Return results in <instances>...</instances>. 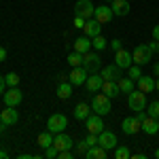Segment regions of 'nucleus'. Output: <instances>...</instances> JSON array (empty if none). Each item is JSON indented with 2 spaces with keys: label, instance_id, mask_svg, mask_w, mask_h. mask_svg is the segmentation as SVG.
Listing matches in <instances>:
<instances>
[{
  "label": "nucleus",
  "instance_id": "nucleus-1",
  "mask_svg": "<svg viewBox=\"0 0 159 159\" xmlns=\"http://www.w3.org/2000/svg\"><path fill=\"white\" fill-rule=\"evenodd\" d=\"M91 110L96 112V115H108L110 110H112V106H110V98L106 96V93H96L93 96V100H91Z\"/></svg>",
  "mask_w": 159,
  "mask_h": 159
},
{
  "label": "nucleus",
  "instance_id": "nucleus-2",
  "mask_svg": "<svg viewBox=\"0 0 159 159\" xmlns=\"http://www.w3.org/2000/svg\"><path fill=\"white\" fill-rule=\"evenodd\" d=\"M83 66H85V70L89 74L93 72H100L102 70V57H100V51H87V53H83Z\"/></svg>",
  "mask_w": 159,
  "mask_h": 159
},
{
  "label": "nucleus",
  "instance_id": "nucleus-3",
  "mask_svg": "<svg viewBox=\"0 0 159 159\" xmlns=\"http://www.w3.org/2000/svg\"><path fill=\"white\" fill-rule=\"evenodd\" d=\"M127 104H129V108L134 110V112H138V110H147L148 102H147V93L144 91H129L127 93Z\"/></svg>",
  "mask_w": 159,
  "mask_h": 159
},
{
  "label": "nucleus",
  "instance_id": "nucleus-4",
  "mask_svg": "<svg viewBox=\"0 0 159 159\" xmlns=\"http://www.w3.org/2000/svg\"><path fill=\"white\" fill-rule=\"evenodd\" d=\"M66 127H68V117L61 115V112H55V115H51L49 119H47V129L53 132V134L66 132Z\"/></svg>",
  "mask_w": 159,
  "mask_h": 159
},
{
  "label": "nucleus",
  "instance_id": "nucleus-5",
  "mask_svg": "<svg viewBox=\"0 0 159 159\" xmlns=\"http://www.w3.org/2000/svg\"><path fill=\"white\" fill-rule=\"evenodd\" d=\"M132 57H134V64H138V66H147V64H151L153 51H151L148 45H138V47L132 51Z\"/></svg>",
  "mask_w": 159,
  "mask_h": 159
},
{
  "label": "nucleus",
  "instance_id": "nucleus-6",
  "mask_svg": "<svg viewBox=\"0 0 159 159\" xmlns=\"http://www.w3.org/2000/svg\"><path fill=\"white\" fill-rule=\"evenodd\" d=\"M2 96H4V106H15V108H17V106L24 102V91H21L19 87H9Z\"/></svg>",
  "mask_w": 159,
  "mask_h": 159
},
{
  "label": "nucleus",
  "instance_id": "nucleus-7",
  "mask_svg": "<svg viewBox=\"0 0 159 159\" xmlns=\"http://www.w3.org/2000/svg\"><path fill=\"white\" fill-rule=\"evenodd\" d=\"M93 13H96V4H93L91 0H79V2L74 4V15H79V17H83V19H91Z\"/></svg>",
  "mask_w": 159,
  "mask_h": 159
},
{
  "label": "nucleus",
  "instance_id": "nucleus-8",
  "mask_svg": "<svg viewBox=\"0 0 159 159\" xmlns=\"http://www.w3.org/2000/svg\"><path fill=\"white\" fill-rule=\"evenodd\" d=\"M53 147L57 151H72L74 148V138L68 136L66 132H60V134L53 136Z\"/></svg>",
  "mask_w": 159,
  "mask_h": 159
},
{
  "label": "nucleus",
  "instance_id": "nucleus-9",
  "mask_svg": "<svg viewBox=\"0 0 159 159\" xmlns=\"http://www.w3.org/2000/svg\"><path fill=\"white\" fill-rule=\"evenodd\" d=\"M98 144H100V147H104L106 151H115V147L119 144V142H117V134L110 132V129L100 132V134H98Z\"/></svg>",
  "mask_w": 159,
  "mask_h": 159
},
{
  "label": "nucleus",
  "instance_id": "nucleus-10",
  "mask_svg": "<svg viewBox=\"0 0 159 159\" xmlns=\"http://www.w3.org/2000/svg\"><path fill=\"white\" fill-rule=\"evenodd\" d=\"M85 125H87V132L89 134H100V132L106 129L104 127V121H102V115H96V112H91L85 119Z\"/></svg>",
  "mask_w": 159,
  "mask_h": 159
},
{
  "label": "nucleus",
  "instance_id": "nucleus-11",
  "mask_svg": "<svg viewBox=\"0 0 159 159\" xmlns=\"http://www.w3.org/2000/svg\"><path fill=\"white\" fill-rule=\"evenodd\" d=\"M121 129H123V134L134 136L138 132H142V123L138 121V117H125L121 123Z\"/></svg>",
  "mask_w": 159,
  "mask_h": 159
},
{
  "label": "nucleus",
  "instance_id": "nucleus-12",
  "mask_svg": "<svg viewBox=\"0 0 159 159\" xmlns=\"http://www.w3.org/2000/svg\"><path fill=\"white\" fill-rule=\"evenodd\" d=\"M87 76H89V72L85 70V66H72V72L68 74V81H70L74 87L76 85H85Z\"/></svg>",
  "mask_w": 159,
  "mask_h": 159
},
{
  "label": "nucleus",
  "instance_id": "nucleus-13",
  "mask_svg": "<svg viewBox=\"0 0 159 159\" xmlns=\"http://www.w3.org/2000/svg\"><path fill=\"white\" fill-rule=\"evenodd\" d=\"M115 64L119 66V68H123V70H127L132 64H134V57H132V51L127 49H119L115 51Z\"/></svg>",
  "mask_w": 159,
  "mask_h": 159
},
{
  "label": "nucleus",
  "instance_id": "nucleus-14",
  "mask_svg": "<svg viewBox=\"0 0 159 159\" xmlns=\"http://www.w3.org/2000/svg\"><path fill=\"white\" fill-rule=\"evenodd\" d=\"M93 17L98 19L100 24H110V19L115 17V13H112V9L108 7V2H104V4H100V7H96V13H93Z\"/></svg>",
  "mask_w": 159,
  "mask_h": 159
},
{
  "label": "nucleus",
  "instance_id": "nucleus-15",
  "mask_svg": "<svg viewBox=\"0 0 159 159\" xmlns=\"http://www.w3.org/2000/svg\"><path fill=\"white\" fill-rule=\"evenodd\" d=\"M123 68H119L117 64H110V66H104L102 70H100V74H102V79L104 81H119L123 76Z\"/></svg>",
  "mask_w": 159,
  "mask_h": 159
},
{
  "label": "nucleus",
  "instance_id": "nucleus-16",
  "mask_svg": "<svg viewBox=\"0 0 159 159\" xmlns=\"http://www.w3.org/2000/svg\"><path fill=\"white\" fill-rule=\"evenodd\" d=\"M19 121V112L15 106H7V108L0 112V123H4V125H15V123Z\"/></svg>",
  "mask_w": 159,
  "mask_h": 159
},
{
  "label": "nucleus",
  "instance_id": "nucleus-17",
  "mask_svg": "<svg viewBox=\"0 0 159 159\" xmlns=\"http://www.w3.org/2000/svg\"><path fill=\"white\" fill-rule=\"evenodd\" d=\"M142 132H144L147 136H155V134H159V121L155 119V117L147 115V117L142 119Z\"/></svg>",
  "mask_w": 159,
  "mask_h": 159
},
{
  "label": "nucleus",
  "instance_id": "nucleus-18",
  "mask_svg": "<svg viewBox=\"0 0 159 159\" xmlns=\"http://www.w3.org/2000/svg\"><path fill=\"white\" fill-rule=\"evenodd\" d=\"M83 32H85V36H89V38L98 36V34H102V24H100L96 17H91V19H87V21H85Z\"/></svg>",
  "mask_w": 159,
  "mask_h": 159
},
{
  "label": "nucleus",
  "instance_id": "nucleus-19",
  "mask_svg": "<svg viewBox=\"0 0 159 159\" xmlns=\"http://www.w3.org/2000/svg\"><path fill=\"white\" fill-rule=\"evenodd\" d=\"M102 83H104L102 74H100V72H93V74H89V76H87L85 87H87V91H100V89H102Z\"/></svg>",
  "mask_w": 159,
  "mask_h": 159
},
{
  "label": "nucleus",
  "instance_id": "nucleus-20",
  "mask_svg": "<svg viewBox=\"0 0 159 159\" xmlns=\"http://www.w3.org/2000/svg\"><path fill=\"white\" fill-rule=\"evenodd\" d=\"M110 9H112V13L117 17H125L129 13V2L127 0H112L110 2Z\"/></svg>",
  "mask_w": 159,
  "mask_h": 159
},
{
  "label": "nucleus",
  "instance_id": "nucleus-21",
  "mask_svg": "<svg viewBox=\"0 0 159 159\" xmlns=\"http://www.w3.org/2000/svg\"><path fill=\"white\" fill-rule=\"evenodd\" d=\"M100 91H102V93H106V96H108L110 100H112V98H117V96L121 93V89H119V83H117V81H104V83H102V89H100Z\"/></svg>",
  "mask_w": 159,
  "mask_h": 159
},
{
  "label": "nucleus",
  "instance_id": "nucleus-22",
  "mask_svg": "<svg viewBox=\"0 0 159 159\" xmlns=\"http://www.w3.org/2000/svg\"><path fill=\"white\" fill-rule=\"evenodd\" d=\"M106 155H108V151L104 147H100V144H93V147L87 148V153L83 155L85 159H106Z\"/></svg>",
  "mask_w": 159,
  "mask_h": 159
},
{
  "label": "nucleus",
  "instance_id": "nucleus-23",
  "mask_svg": "<svg viewBox=\"0 0 159 159\" xmlns=\"http://www.w3.org/2000/svg\"><path fill=\"white\" fill-rule=\"evenodd\" d=\"M138 89L140 91H144V93H151V91H155V79L153 76H147V74H142L138 81Z\"/></svg>",
  "mask_w": 159,
  "mask_h": 159
},
{
  "label": "nucleus",
  "instance_id": "nucleus-24",
  "mask_svg": "<svg viewBox=\"0 0 159 159\" xmlns=\"http://www.w3.org/2000/svg\"><path fill=\"white\" fill-rule=\"evenodd\" d=\"M91 112H93V110H91V106H89V104H85V102H81V104H76V106H74V119L85 121Z\"/></svg>",
  "mask_w": 159,
  "mask_h": 159
},
{
  "label": "nucleus",
  "instance_id": "nucleus-25",
  "mask_svg": "<svg viewBox=\"0 0 159 159\" xmlns=\"http://www.w3.org/2000/svg\"><path fill=\"white\" fill-rule=\"evenodd\" d=\"M72 91H74V85L70 83V81H61L60 85H57V98L68 100L70 96H72Z\"/></svg>",
  "mask_w": 159,
  "mask_h": 159
},
{
  "label": "nucleus",
  "instance_id": "nucleus-26",
  "mask_svg": "<svg viewBox=\"0 0 159 159\" xmlns=\"http://www.w3.org/2000/svg\"><path fill=\"white\" fill-rule=\"evenodd\" d=\"M74 51H79V53H87V51H91V38H89V36L74 38Z\"/></svg>",
  "mask_w": 159,
  "mask_h": 159
},
{
  "label": "nucleus",
  "instance_id": "nucleus-27",
  "mask_svg": "<svg viewBox=\"0 0 159 159\" xmlns=\"http://www.w3.org/2000/svg\"><path fill=\"white\" fill-rule=\"evenodd\" d=\"M53 136H55V134H53V132H49V129H47V132H40V134H38L36 144L45 151L47 147H51V144H53Z\"/></svg>",
  "mask_w": 159,
  "mask_h": 159
},
{
  "label": "nucleus",
  "instance_id": "nucleus-28",
  "mask_svg": "<svg viewBox=\"0 0 159 159\" xmlns=\"http://www.w3.org/2000/svg\"><path fill=\"white\" fill-rule=\"evenodd\" d=\"M117 83H119V89H121V91L129 93V91H134V83H136V81H132L129 76H121Z\"/></svg>",
  "mask_w": 159,
  "mask_h": 159
},
{
  "label": "nucleus",
  "instance_id": "nucleus-29",
  "mask_svg": "<svg viewBox=\"0 0 159 159\" xmlns=\"http://www.w3.org/2000/svg\"><path fill=\"white\" fill-rule=\"evenodd\" d=\"M91 47H93L96 51H104L106 47H108V43H106V38L102 36V34H98V36L91 38Z\"/></svg>",
  "mask_w": 159,
  "mask_h": 159
},
{
  "label": "nucleus",
  "instance_id": "nucleus-30",
  "mask_svg": "<svg viewBox=\"0 0 159 159\" xmlns=\"http://www.w3.org/2000/svg\"><path fill=\"white\" fill-rule=\"evenodd\" d=\"M129 157H132V153H129V148L125 144H117L115 147V159H129Z\"/></svg>",
  "mask_w": 159,
  "mask_h": 159
},
{
  "label": "nucleus",
  "instance_id": "nucleus-31",
  "mask_svg": "<svg viewBox=\"0 0 159 159\" xmlns=\"http://www.w3.org/2000/svg\"><path fill=\"white\" fill-rule=\"evenodd\" d=\"M68 64H70V66H83V53L72 51V53L68 55Z\"/></svg>",
  "mask_w": 159,
  "mask_h": 159
},
{
  "label": "nucleus",
  "instance_id": "nucleus-32",
  "mask_svg": "<svg viewBox=\"0 0 159 159\" xmlns=\"http://www.w3.org/2000/svg\"><path fill=\"white\" fill-rule=\"evenodd\" d=\"M127 76H129L132 81H138V79L142 76V70H140V66H138V64H132V66L127 68Z\"/></svg>",
  "mask_w": 159,
  "mask_h": 159
},
{
  "label": "nucleus",
  "instance_id": "nucleus-33",
  "mask_svg": "<svg viewBox=\"0 0 159 159\" xmlns=\"http://www.w3.org/2000/svg\"><path fill=\"white\" fill-rule=\"evenodd\" d=\"M4 81H7V87H17L19 85V74L17 72H9L4 76Z\"/></svg>",
  "mask_w": 159,
  "mask_h": 159
},
{
  "label": "nucleus",
  "instance_id": "nucleus-34",
  "mask_svg": "<svg viewBox=\"0 0 159 159\" xmlns=\"http://www.w3.org/2000/svg\"><path fill=\"white\" fill-rule=\"evenodd\" d=\"M147 112L159 121V100H155V102H151V104H148V106H147Z\"/></svg>",
  "mask_w": 159,
  "mask_h": 159
},
{
  "label": "nucleus",
  "instance_id": "nucleus-35",
  "mask_svg": "<svg viewBox=\"0 0 159 159\" xmlns=\"http://www.w3.org/2000/svg\"><path fill=\"white\" fill-rule=\"evenodd\" d=\"M87 142L85 140H81V142H76V144H74V153H76V155H85L87 153Z\"/></svg>",
  "mask_w": 159,
  "mask_h": 159
},
{
  "label": "nucleus",
  "instance_id": "nucleus-36",
  "mask_svg": "<svg viewBox=\"0 0 159 159\" xmlns=\"http://www.w3.org/2000/svg\"><path fill=\"white\" fill-rule=\"evenodd\" d=\"M57 155H60V151H57V148L53 147V144H51V147H47V148H45V157H47V159H55V157H57Z\"/></svg>",
  "mask_w": 159,
  "mask_h": 159
},
{
  "label": "nucleus",
  "instance_id": "nucleus-37",
  "mask_svg": "<svg viewBox=\"0 0 159 159\" xmlns=\"http://www.w3.org/2000/svg\"><path fill=\"white\" fill-rule=\"evenodd\" d=\"M85 142H87V147H93V144H98V134H89V132H87Z\"/></svg>",
  "mask_w": 159,
  "mask_h": 159
},
{
  "label": "nucleus",
  "instance_id": "nucleus-38",
  "mask_svg": "<svg viewBox=\"0 0 159 159\" xmlns=\"http://www.w3.org/2000/svg\"><path fill=\"white\" fill-rule=\"evenodd\" d=\"M110 49H112V51H119V49H123L121 38H112V40H110Z\"/></svg>",
  "mask_w": 159,
  "mask_h": 159
},
{
  "label": "nucleus",
  "instance_id": "nucleus-39",
  "mask_svg": "<svg viewBox=\"0 0 159 159\" xmlns=\"http://www.w3.org/2000/svg\"><path fill=\"white\" fill-rule=\"evenodd\" d=\"M85 21H87V19H83V17H79V15H74V28L83 30V28H85Z\"/></svg>",
  "mask_w": 159,
  "mask_h": 159
},
{
  "label": "nucleus",
  "instance_id": "nucleus-40",
  "mask_svg": "<svg viewBox=\"0 0 159 159\" xmlns=\"http://www.w3.org/2000/svg\"><path fill=\"white\" fill-rule=\"evenodd\" d=\"M148 47H151V51H153V53H157V51H159V40H155V38H153V40L148 43Z\"/></svg>",
  "mask_w": 159,
  "mask_h": 159
},
{
  "label": "nucleus",
  "instance_id": "nucleus-41",
  "mask_svg": "<svg viewBox=\"0 0 159 159\" xmlns=\"http://www.w3.org/2000/svg\"><path fill=\"white\" fill-rule=\"evenodd\" d=\"M4 91H7V81H4V76L0 74V96H2Z\"/></svg>",
  "mask_w": 159,
  "mask_h": 159
},
{
  "label": "nucleus",
  "instance_id": "nucleus-42",
  "mask_svg": "<svg viewBox=\"0 0 159 159\" xmlns=\"http://www.w3.org/2000/svg\"><path fill=\"white\" fill-rule=\"evenodd\" d=\"M7 60V47H0V61Z\"/></svg>",
  "mask_w": 159,
  "mask_h": 159
},
{
  "label": "nucleus",
  "instance_id": "nucleus-43",
  "mask_svg": "<svg viewBox=\"0 0 159 159\" xmlns=\"http://www.w3.org/2000/svg\"><path fill=\"white\" fill-rule=\"evenodd\" d=\"M153 38H155V40H159V24L153 28Z\"/></svg>",
  "mask_w": 159,
  "mask_h": 159
},
{
  "label": "nucleus",
  "instance_id": "nucleus-44",
  "mask_svg": "<svg viewBox=\"0 0 159 159\" xmlns=\"http://www.w3.org/2000/svg\"><path fill=\"white\" fill-rule=\"evenodd\" d=\"M129 159H147V155H144V153H138V155H132Z\"/></svg>",
  "mask_w": 159,
  "mask_h": 159
},
{
  "label": "nucleus",
  "instance_id": "nucleus-45",
  "mask_svg": "<svg viewBox=\"0 0 159 159\" xmlns=\"http://www.w3.org/2000/svg\"><path fill=\"white\" fill-rule=\"evenodd\" d=\"M153 72L159 76V61H155V64H153Z\"/></svg>",
  "mask_w": 159,
  "mask_h": 159
},
{
  "label": "nucleus",
  "instance_id": "nucleus-46",
  "mask_svg": "<svg viewBox=\"0 0 159 159\" xmlns=\"http://www.w3.org/2000/svg\"><path fill=\"white\" fill-rule=\"evenodd\" d=\"M17 159H34V155H25V153H21Z\"/></svg>",
  "mask_w": 159,
  "mask_h": 159
},
{
  "label": "nucleus",
  "instance_id": "nucleus-47",
  "mask_svg": "<svg viewBox=\"0 0 159 159\" xmlns=\"http://www.w3.org/2000/svg\"><path fill=\"white\" fill-rule=\"evenodd\" d=\"M0 159H9V153L7 151H0Z\"/></svg>",
  "mask_w": 159,
  "mask_h": 159
},
{
  "label": "nucleus",
  "instance_id": "nucleus-48",
  "mask_svg": "<svg viewBox=\"0 0 159 159\" xmlns=\"http://www.w3.org/2000/svg\"><path fill=\"white\" fill-rule=\"evenodd\" d=\"M155 89L159 91V76H157V81H155Z\"/></svg>",
  "mask_w": 159,
  "mask_h": 159
},
{
  "label": "nucleus",
  "instance_id": "nucleus-49",
  "mask_svg": "<svg viewBox=\"0 0 159 159\" xmlns=\"http://www.w3.org/2000/svg\"><path fill=\"white\" fill-rule=\"evenodd\" d=\"M155 157H157V159H159V147H157V148H155Z\"/></svg>",
  "mask_w": 159,
  "mask_h": 159
},
{
  "label": "nucleus",
  "instance_id": "nucleus-50",
  "mask_svg": "<svg viewBox=\"0 0 159 159\" xmlns=\"http://www.w3.org/2000/svg\"><path fill=\"white\" fill-rule=\"evenodd\" d=\"M102 2H108V4H110V2H112V0H102Z\"/></svg>",
  "mask_w": 159,
  "mask_h": 159
},
{
  "label": "nucleus",
  "instance_id": "nucleus-51",
  "mask_svg": "<svg viewBox=\"0 0 159 159\" xmlns=\"http://www.w3.org/2000/svg\"><path fill=\"white\" fill-rule=\"evenodd\" d=\"M0 134H2V132H0Z\"/></svg>",
  "mask_w": 159,
  "mask_h": 159
}]
</instances>
